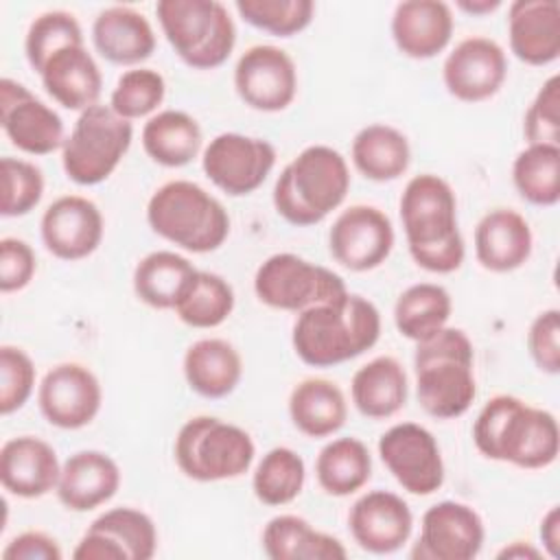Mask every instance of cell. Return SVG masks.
Returning a JSON list of instances; mask_svg holds the SVG:
<instances>
[{"label": "cell", "instance_id": "1", "mask_svg": "<svg viewBox=\"0 0 560 560\" xmlns=\"http://www.w3.org/2000/svg\"><path fill=\"white\" fill-rule=\"evenodd\" d=\"M400 221L413 262L429 273H453L466 258L457 223V197L433 173L413 175L400 195Z\"/></svg>", "mask_w": 560, "mask_h": 560}, {"label": "cell", "instance_id": "2", "mask_svg": "<svg viewBox=\"0 0 560 560\" xmlns=\"http://www.w3.org/2000/svg\"><path fill=\"white\" fill-rule=\"evenodd\" d=\"M472 442L483 457L525 470L547 468L560 453L556 416L512 394H497L479 409Z\"/></svg>", "mask_w": 560, "mask_h": 560}, {"label": "cell", "instance_id": "3", "mask_svg": "<svg viewBox=\"0 0 560 560\" xmlns=\"http://www.w3.org/2000/svg\"><path fill=\"white\" fill-rule=\"evenodd\" d=\"M381 337V313L368 298L346 293L298 313L291 343L311 368H332L361 357Z\"/></svg>", "mask_w": 560, "mask_h": 560}, {"label": "cell", "instance_id": "4", "mask_svg": "<svg viewBox=\"0 0 560 560\" xmlns=\"http://www.w3.org/2000/svg\"><path fill=\"white\" fill-rule=\"evenodd\" d=\"M413 372L418 402L431 418H459L477 398L475 350L462 328L444 326L416 343Z\"/></svg>", "mask_w": 560, "mask_h": 560}, {"label": "cell", "instance_id": "5", "mask_svg": "<svg viewBox=\"0 0 560 560\" xmlns=\"http://www.w3.org/2000/svg\"><path fill=\"white\" fill-rule=\"evenodd\" d=\"M350 190L346 158L328 144L302 149L273 184V208L291 225L322 223L337 210Z\"/></svg>", "mask_w": 560, "mask_h": 560}, {"label": "cell", "instance_id": "6", "mask_svg": "<svg viewBox=\"0 0 560 560\" xmlns=\"http://www.w3.org/2000/svg\"><path fill=\"white\" fill-rule=\"evenodd\" d=\"M147 223L158 236L192 254L214 252L230 236L223 203L190 179H171L155 188L147 203Z\"/></svg>", "mask_w": 560, "mask_h": 560}, {"label": "cell", "instance_id": "7", "mask_svg": "<svg viewBox=\"0 0 560 560\" xmlns=\"http://www.w3.org/2000/svg\"><path fill=\"white\" fill-rule=\"evenodd\" d=\"M160 28L175 55L195 70H214L236 46V26L219 0H160Z\"/></svg>", "mask_w": 560, "mask_h": 560}, {"label": "cell", "instance_id": "8", "mask_svg": "<svg viewBox=\"0 0 560 560\" xmlns=\"http://www.w3.org/2000/svg\"><path fill=\"white\" fill-rule=\"evenodd\" d=\"M173 455L188 479L210 483L245 475L256 457V444L238 424L214 416H195L179 427Z\"/></svg>", "mask_w": 560, "mask_h": 560}, {"label": "cell", "instance_id": "9", "mask_svg": "<svg viewBox=\"0 0 560 560\" xmlns=\"http://www.w3.org/2000/svg\"><path fill=\"white\" fill-rule=\"evenodd\" d=\"M133 140L131 120L120 118L109 105L83 109L61 147V166L79 186L105 182L122 162Z\"/></svg>", "mask_w": 560, "mask_h": 560}, {"label": "cell", "instance_id": "10", "mask_svg": "<svg viewBox=\"0 0 560 560\" xmlns=\"http://www.w3.org/2000/svg\"><path fill=\"white\" fill-rule=\"evenodd\" d=\"M254 293L269 308L302 313L311 306L343 298L348 287L332 269L298 254L280 252L265 258L256 269Z\"/></svg>", "mask_w": 560, "mask_h": 560}, {"label": "cell", "instance_id": "11", "mask_svg": "<svg viewBox=\"0 0 560 560\" xmlns=\"http://www.w3.org/2000/svg\"><path fill=\"white\" fill-rule=\"evenodd\" d=\"M273 166L276 147L269 140L236 131L214 136L201 153L206 177L230 197H243L258 190Z\"/></svg>", "mask_w": 560, "mask_h": 560}, {"label": "cell", "instance_id": "12", "mask_svg": "<svg viewBox=\"0 0 560 560\" xmlns=\"http://www.w3.org/2000/svg\"><path fill=\"white\" fill-rule=\"evenodd\" d=\"M378 457L402 490L433 494L444 483V459L433 433L418 422H398L378 438Z\"/></svg>", "mask_w": 560, "mask_h": 560}, {"label": "cell", "instance_id": "13", "mask_svg": "<svg viewBox=\"0 0 560 560\" xmlns=\"http://www.w3.org/2000/svg\"><path fill=\"white\" fill-rule=\"evenodd\" d=\"M392 219L376 206L354 203L339 212L328 232V249L335 262L350 271L381 267L394 249Z\"/></svg>", "mask_w": 560, "mask_h": 560}, {"label": "cell", "instance_id": "14", "mask_svg": "<svg viewBox=\"0 0 560 560\" xmlns=\"http://www.w3.org/2000/svg\"><path fill=\"white\" fill-rule=\"evenodd\" d=\"M234 90L256 112H282L298 94L295 61L278 46H249L234 66Z\"/></svg>", "mask_w": 560, "mask_h": 560}, {"label": "cell", "instance_id": "15", "mask_svg": "<svg viewBox=\"0 0 560 560\" xmlns=\"http://www.w3.org/2000/svg\"><path fill=\"white\" fill-rule=\"evenodd\" d=\"M158 549L153 518L136 508H112L96 516L72 556L77 560H151Z\"/></svg>", "mask_w": 560, "mask_h": 560}, {"label": "cell", "instance_id": "16", "mask_svg": "<svg viewBox=\"0 0 560 560\" xmlns=\"http://www.w3.org/2000/svg\"><path fill=\"white\" fill-rule=\"evenodd\" d=\"M37 405L48 424L66 431L83 429L101 411L103 387L90 368L66 361L44 374Z\"/></svg>", "mask_w": 560, "mask_h": 560}, {"label": "cell", "instance_id": "17", "mask_svg": "<svg viewBox=\"0 0 560 560\" xmlns=\"http://www.w3.org/2000/svg\"><path fill=\"white\" fill-rule=\"evenodd\" d=\"M486 527L479 512L462 501H438L420 523V536L411 549L413 560H472L479 556Z\"/></svg>", "mask_w": 560, "mask_h": 560}, {"label": "cell", "instance_id": "18", "mask_svg": "<svg viewBox=\"0 0 560 560\" xmlns=\"http://www.w3.org/2000/svg\"><path fill=\"white\" fill-rule=\"evenodd\" d=\"M0 125L9 142L28 155H48L66 142L61 116L9 77L0 81Z\"/></svg>", "mask_w": 560, "mask_h": 560}, {"label": "cell", "instance_id": "19", "mask_svg": "<svg viewBox=\"0 0 560 560\" xmlns=\"http://www.w3.org/2000/svg\"><path fill=\"white\" fill-rule=\"evenodd\" d=\"M508 77V57L499 42L481 35L462 39L444 59L442 81L462 103L492 98Z\"/></svg>", "mask_w": 560, "mask_h": 560}, {"label": "cell", "instance_id": "20", "mask_svg": "<svg viewBox=\"0 0 560 560\" xmlns=\"http://www.w3.org/2000/svg\"><path fill=\"white\" fill-rule=\"evenodd\" d=\"M39 234L44 247L59 260H81L94 254L105 234L98 206L81 195L57 197L42 214Z\"/></svg>", "mask_w": 560, "mask_h": 560}, {"label": "cell", "instance_id": "21", "mask_svg": "<svg viewBox=\"0 0 560 560\" xmlns=\"http://www.w3.org/2000/svg\"><path fill=\"white\" fill-rule=\"evenodd\" d=\"M348 529L363 551L387 556L411 538L413 514L407 501L396 492L370 490L352 503Z\"/></svg>", "mask_w": 560, "mask_h": 560}, {"label": "cell", "instance_id": "22", "mask_svg": "<svg viewBox=\"0 0 560 560\" xmlns=\"http://www.w3.org/2000/svg\"><path fill=\"white\" fill-rule=\"evenodd\" d=\"M392 39L409 59H433L446 50L455 31L451 4L442 0H405L392 13Z\"/></svg>", "mask_w": 560, "mask_h": 560}, {"label": "cell", "instance_id": "23", "mask_svg": "<svg viewBox=\"0 0 560 560\" xmlns=\"http://www.w3.org/2000/svg\"><path fill=\"white\" fill-rule=\"evenodd\" d=\"M61 464L57 451L42 438L18 435L0 446V483L20 499H39L57 490Z\"/></svg>", "mask_w": 560, "mask_h": 560}, {"label": "cell", "instance_id": "24", "mask_svg": "<svg viewBox=\"0 0 560 560\" xmlns=\"http://www.w3.org/2000/svg\"><path fill=\"white\" fill-rule=\"evenodd\" d=\"M508 39L527 66H549L560 57L558 0H514L508 7Z\"/></svg>", "mask_w": 560, "mask_h": 560}, {"label": "cell", "instance_id": "25", "mask_svg": "<svg viewBox=\"0 0 560 560\" xmlns=\"http://www.w3.org/2000/svg\"><path fill=\"white\" fill-rule=\"evenodd\" d=\"M475 258L492 273L521 269L534 249V234L527 219L512 208L486 212L475 228Z\"/></svg>", "mask_w": 560, "mask_h": 560}, {"label": "cell", "instance_id": "26", "mask_svg": "<svg viewBox=\"0 0 560 560\" xmlns=\"http://www.w3.org/2000/svg\"><path fill=\"white\" fill-rule=\"evenodd\" d=\"M120 468L103 451H77L61 464L57 499L70 512H90L107 503L120 488Z\"/></svg>", "mask_w": 560, "mask_h": 560}, {"label": "cell", "instance_id": "27", "mask_svg": "<svg viewBox=\"0 0 560 560\" xmlns=\"http://www.w3.org/2000/svg\"><path fill=\"white\" fill-rule=\"evenodd\" d=\"M39 79L57 105L79 114L96 105L103 90L101 68L85 44L66 46L50 55L39 70Z\"/></svg>", "mask_w": 560, "mask_h": 560}, {"label": "cell", "instance_id": "28", "mask_svg": "<svg viewBox=\"0 0 560 560\" xmlns=\"http://www.w3.org/2000/svg\"><path fill=\"white\" fill-rule=\"evenodd\" d=\"M92 44L114 66H138L153 55L155 31L144 13L133 7L114 4L94 18Z\"/></svg>", "mask_w": 560, "mask_h": 560}, {"label": "cell", "instance_id": "29", "mask_svg": "<svg viewBox=\"0 0 560 560\" xmlns=\"http://www.w3.org/2000/svg\"><path fill=\"white\" fill-rule=\"evenodd\" d=\"M188 387L203 398L230 396L243 378L241 352L221 337H203L192 341L182 361Z\"/></svg>", "mask_w": 560, "mask_h": 560}, {"label": "cell", "instance_id": "30", "mask_svg": "<svg viewBox=\"0 0 560 560\" xmlns=\"http://www.w3.org/2000/svg\"><path fill=\"white\" fill-rule=\"evenodd\" d=\"M409 394V378L402 363L389 354H381L363 363L350 381V398L357 411L370 420H387L396 416Z\"/></svg>", "mask_w": 560, "mask_h": 560}, {"label": "cell", "instance_id": "31", "mask_svg": "<svg viewBox=\"0 0 560 560\" xmlns=\"http://www.w3.org/2000/svg\"><path fill=\"white\" fill-rule=\"evenodd\" d=\"M289 418L306 438H328L346 424L348 402L335 381L311 376L291 389Z\"/></svg>", "mask_w": 560, "mask_h": 560}, {"label": "cell", "instance_id": "32", "mask_svg": "<svg viewBox=\"0 0 560 560\" xmlns=\"http://www.w3.org/2000/svg\"><path fill=\"white\" fill-rule=\"evenodd\" d=\"M262 551L271 560H343V542L315 529L298 514H278L262 529Z\"/></svg>", "mask_w": 560, "mask_h": 560}, {"label": "cell", "instance_id": "33", "mask_svg": "<svg viewBox=\"0 0 560 560\" xmlns=\"http://www.w3.org/2000/svg\"><path fill=\"white\" fill-rule=\"evenodd\" d=\"M142 149L160 166L179 168L190 164L201 147L203 131L188 112L162 109L142 127Z\"/></svg>", "mask_w": 560, "mask_h": 560}, {"label": "cell", "instance_id": "34", "mask_svg": "<svg viewBox=\"0 0 560 560\" xmlns=\"http://www.w3.org/2000/svg\"><path fill=\"white\" fill-rule=\"evenodd\" d=\"M350 158L354 168L372 182H394L411 164L407 136L385 122H374L357 131Z\"/></svg>", "mask_w": 560, "mask_h": 560}, {"label": "cell", "instance_id": "35", "mask_svg": "<svg viewBox=\"0 0 560 560\" xmlns=\"http://www.w3.org/2000/svg\"><path fill=\"white\" fill-rule=\"evenodd\" d=\"M197 267L182 254L158 249L142 256L133 269L136 298L158 311L175 308Z\"/></svg>", "mask_w": 560, "mask_h": 560}, {"label": "cell", "instance_id": "36", "mask_svg": "<svg viewBox=\"0 0 560 560\" xmlns=\"http://www.w3.org/2000/svg\"><path fill=\"white\" fill-rule=\"evenodd\" d=\"M372 477V455L359 438H335L315 459V479L330 497H350Z\"/></svg>", "mask_w": 560, "mask_h": 560}, {"label": "cell", "instance_id": "37", "mask_svg": "<svg viewBox=\"0 0 560 560\" xmlns=\"http://www.w3.org/2000/svg\"><path fill=\"white\" fill-rule=\"evenodd\" d=\"M453 313L451 293L435 282L407 287L394 304V324L398 332L416 343L433 337L448 324Z\"/></svg>", "mask_w": 560, "mask_h": 560}, {"label": "cell", "instance_id": "38", "mask_svg": "<svg viewBox=\"0 0 560 560\" xmlns=\"http://www.w3.org/2000/svg\"><path fill=\"white\" fill-rule=\"evenodd\" d=\"M234 304V289L223 276L197 269L173 311L190 328H217L232 315Z\"/></svg>", "mask_w": 560, "mask_h": 560}, {"label": "cell", "instance_id": "39", "mask_svg": "<svg viewBox=\"0 0 560 560\" xmlns=\"http://www.w3.org/2000/svg\"><path fill=\"white\" fill-rule=\"evenodd\" d=\"M512 182L527 203L556 206L560 199V147L527 144L512 162Z\"/></svg>", "mask_w": 560, "mask_h": 560}, {"label": "cell", "instance_id": "40", "mask_svg": "<svg viewBox=\"0 0 560 560\" xmlns=\"http://www.w3.org/2000/svg\"><path fill=\"white\" fill-rule=\"evenodd\" d=\"M306 481V466L302 455L289 446L269 448L252 475L254 497L271 508L295 501Z\"/></svg>", "mask_w": 560, "mask_h": 560}, {"label": "cell", "instance_id": "41", "mask_svg": "<svg viewBox=\"0 0 560 560\" xmlns=\"http://www.w3.org/2000/svg\"><path fill=\"white\" fill-rule=\"evenodd\" d=\"M166 81L153 68H131L122 72L109 96V107L125 120L151 118L164 103Z\"/></svg>", "mask_w": 560, "mask_h": 560}, {"label": "cell", "instance_id": "42", "mask_svg": "<svg viewBox=\"0 0 560 560\" xmlns=\"http://www.w3.org/2000/svg\"><path fill=\"white\" fill-rule=\"evenodd\" d=\"M83 44V28L79 20L61 9L37 15L24 37V55L28 66L39 74L44 63L66 46Z\"/></svg>", "mask_w": 560, "mask_h": 560}, {"label": "cell", "instance_id": "43", "mask_svg": "<svg viewBox=\"0 0 560 560\" xmlns=\"http://www.w3.org/2000/svg\"><path fill=\"white\" fill-rule=\"evenodd\" d=\"M234 9L247 24L276 37L302 33L315 15L313 0H236Z\"/></svg>", "mask_w": 560, "mask_h": 560}, {"label": "cell", "instance_id": "44", "mask_svg": "<svg viewBox=\"0 0 560 560\" xmlns=\"http://www.w3.org/2000/svg\"><path fill=\"white\" fill-rule=\"evenodd\" d=\"M2 173V201L0 214L2 217H24L44 195V175L42 168L28 160L4 155L0 162Z\"/></svg>", "mask_w": 560, "mask_h": 560}, {"label": "cell", "instance_id": "45", "mask_svg": "<svg viewBox=\"0 0 560 560\" xmlns=\"http://www.w3.org/2000/svg\"><path fill=\"white\" fill-rule=\"evenodd\" d=\"M35 363L18 346L0 348V413L11 416L22 409L35 389Z\"/></svg>", "mask_w": 560, "mask_h": 560}, {"label": "cell", "instance_id": "46", "mask_svg": "<svg viewBox=\"0 0 560 560\" xmlns=\"http://www.w3.org/2000/svg\"><path fill=\"white\" fill-rule=\"evenodd\" d=\"M523 133L527 144H553L560 147V77L551 74L523 118Z\"/></svg>", "mask_w": 560, "mask_h": 560}, {"label": "cell", "instance_id": "47", "mask_svg": "<svg viewBox=\"0 0 560 560\" xmlns=\"http://www.w3.org/2000/svg\"><path fill=\"white\" fill-rule=\"evenodd\" d=\"M527 350L534 365L545 374L560 372V311H540L527 328Z\"/></svg>", "mask_w": 560, "mask_h": 560}, {"label": "cell", "instance_id": "48", "mask_svg": "<svg viewBox=\"0 0 560 560\" xmlns=\"http://www.w3.org/2000/svg\"><path fill=\"white\" fill-rule=\"evenodd\" d=\"M37 271L33 247L15 236L0 238V291L13 293L31 284Z\"/></svg>", "mask_w": 560, "mask_h": 560}, {"label": "cell", "instance_id": "49", "mask_svg": "<svg viewBox=\"0 0 560 560\" xmlns=\"http://www.w3.org/2000/svg\"><path fill=\"white\" fill-rule=\"evenodd\" d=\"M61 556L59 542L37 529L13 536L2 549V560H61Z\"/></svg>", "mask_w": 560, "mask_h": 560}, {"label": "cell", "instance_id": "50", "mask_svg": "<svg viewBox=\"0 0 560 560\" xmlns=\"http://www.w3.org/2000/svg\"><path fill=\"white\" fill-rule=\"evenodd\" d=\"M540 540L549 558H560V505H551L542 516Z\"/></svg>", "mask_w": 560, "mask_h": 560}, {"label": "cell", "instance_id": "51", "mask_svg": "<svg viewBox=\"0 0 560 560\" xmlns=\"http://www.w3.org/2000/svg\"><path fill=\"white\" fill-rule=\"evenodd\" d=\"M497 558H501V560H538V558H542V551L536 549L527 540H512L497 553Z\"/></svg>", "mask_w": 560, "mask_h": 560}, {"label": "cell", "instance_id": "52", "mask_svg": "<svg viewBox=\"0 0 560 560\" xmlns=\"http://www.w3.org/2000/svg\"><path fill=\"white\" fill-rule=\"evenodd\" d=\"M455 7L470 15H488L501 7V0H457Z\"/></svg>", "mask_w": 560, "mask_h": 560}]
</instances>
